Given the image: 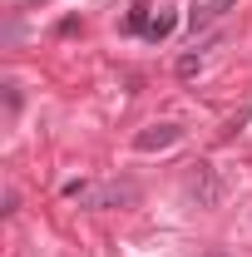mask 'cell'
<instances>
[{"mask_svg": "<svg viewBox=\"0 0 252 257\" xmlns=\"http://www.w3.org/2000/svg\"><path fill=\"white\" fill-rule=\"evenodd\" d=\"M188 198L198 208H218L222 203V178H218L213 163H193L188 168Z\"/></svg>", "mask_w": 252, "mask_h": 257, "instance_id": "obj_1", "label": "cell"}, {"mask_svg": "<svg viewBox=\"0 0 252 257\" xmlns=\"http://www.w3.org/2000/svg\"><path fill=\"white\" fill-rule=\"evenodd\" d=\"M178 139H183L178 124H149V128L134 134V149H139V154H163V149H173Z\"/></svg>", "mask_w": 252, "mask_h": 257, "instance_id": "obj_2", "label": "cell"}, {"mask_svg": "<svg viewBox=\"0 0 252 257\" xmlns=\"http://www.w3.org/2000/svg\"><path fill=\"white\" fill-rule=\"evenodd\" d=\"M84 203H89V208H134V203H139V188H134V183H104V188H94Z\"/></svg>", "mask_w": 252, "mask_h": 257, "instance_id": "obj_3", "label": "cell"}, {"mask_svg": "<svg viewBox=\"0 0 252 257\" xmlns=\"http://www.w3.org/2000/svg\"><path fill=\"white\" fill-rule=\"evenodd\" d=\"M178 30V15H173V10H154V20H149V30H144V40H168V35Z\"/></svg>", "mask_w": 252, "mask_h": 257, "instance_id": "obj_4", "label": "cell"}, {"mask_svg": "<svg viewBox=\"0 0 252 257\" xmlns=\"http://www.w3.org/2000/svg\"><path fill=\"white\" fill-rule=\"evenodd\" d=\"M149 20H154V15H149V5H134V10L124 15V30H129V35H144V30H149Z\"/></svg>", "mask_w": 252, "mask_h": 257, "instance_id": "obj_5", "label": "cell"}, {"mask_svg": "<svg viewBox=\"0 0 252 257\" xmlns=\"http://www.w3.org/2000/svg\"><path fill=\"white\" fill-rule=\"evenodd\" d=\"M173 69H178V79H193V74L203 69V60H198V55H178V64H173Z\"/></svg>", "mask_w": 252, "mask_h": 257, "instance_id": "obj_6", "label": "cell"}, {"mask_svg": "<svg viewBox=\"0 0 252 257\" xmlns=\"http://www.w3.org/2000/svg\"><path fill=\"white\" fill-rule=\"evenodd\" d=\"M5 114H20V84H5Z\"/></svg>", "mask_w": 252, "mask_h": 257, "instance_id": "obj_7", "label": "cell"}, {"mask_svg": "<svg viewBox=\"0 0 252 257\" xmlns=\"http://www.w3.org/2000/svg\"><path fill=\"white\" fill-rule=\"evenodd\" d=\"M0 213H5V218H15V213H20V193H15V188L5 193V208H0Z\"/></svg>", "mask_w": 252, "mask_h": 257, "instance_id": "obj_8", "label": "cell"}, {"mask_svg": "<svg viewBox=\"0 0 252 257\" xmlns=\"http://www.w3.org/2000/svg\"><path fill=\"white\" fill-rule=\"evenodd\" d=\"M208 10H213V15H222V10H232V0H213Z\"/></svg>", "mask_w": 252, "mask_h": 257, "instance_id": "obj_9", "label": "cell"}]
</instances>
